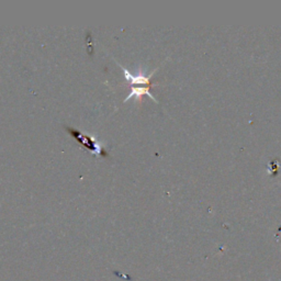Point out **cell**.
<instances>
[{
    "label": "cell",
    "mask_w": 281,
    "mask_h": 281,
    "mask_svg": "<svg viewBox=\"0 0 281 281\" xmlns=\"http://www.w3.org/2000/svg\"><path fill=\"white\" fill-rule=\"evenodd\" d=\"M65 129L68 131L70 135L74 136L80 144L85 145L89 151L93 153V154L101 155V156H107L108 155L107 153H105L104 145L100 144L98 140L95 139L92 136L85 135V134H82V132L77 131L75 129H72V127H65Z\"/></svg>",
    "instance_id": "6da1fadb"
},
{
    "label": "cell",
    "mask_w": 281,
    "mask_h": 281,
    "mask_svg": "<svg viewBox=\"0 0 281 281\" xmlns=\"http://www.w3.org/2000/svg\"><path fill=\"white\" fill-rule=\"evenodd\" d=\"M121 66V65H120ZM122 67V66H121ZM122 70H123V73H124V76H125V79H126V81L127 82H130L131 85H144V86H146V87H150V88H152V87H154V86H157L158 84H154V82L152 81V77H153V75H154L155 73H156V70H157V68L155 69V70H153V72L150 74V75H148V76H145L143 73H139L138 75H136V76H133L129 70H127L126 68H124V67H122Z\"/></svg>",
    "instance_id": "7a4b0ae2"
},
{
    "label": "cell",
    "mask_w": 281,
    "mask_h": 281,
    "mask_svg": "<svg viewBox=\"0 0 281 281\" xmlns=\"http://www.w3.org/2000/svg\"><path fill=\"white\" fill-rule=\"evenodd\" d=\"M150 87H135V86H133L131 88V92L127 95V97L124 99V102H126L127 100H130L132 98H135L138 102V105L142 104V101H143V96H149V97L152 99V100H154L155 102H157V100L153 97V95L150 92Z\"/></svg>",
    "instance_id": "3957f363"
}]
</instances>
